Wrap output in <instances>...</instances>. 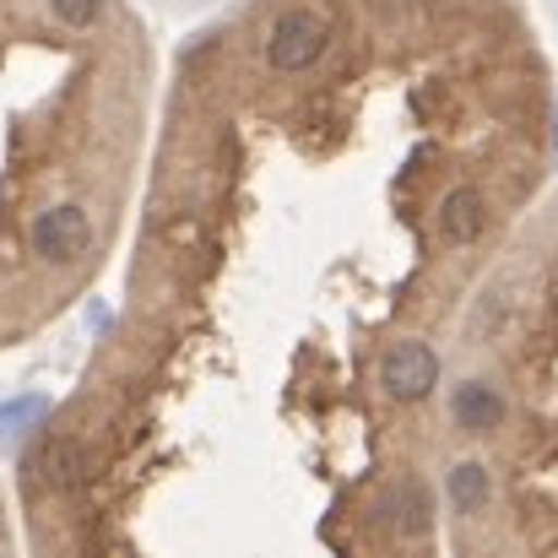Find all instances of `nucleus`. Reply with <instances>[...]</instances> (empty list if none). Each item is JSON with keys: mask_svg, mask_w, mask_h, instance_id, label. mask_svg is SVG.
Returning <instances> with one entry per match:
<instances>
[{"mask_svg": "<svg viewBox=\"0 0 558 558\" xmlns=\"http://www.w3.org/2000/svg\"><path fill=\"white\" fill-rule=\"evenodd\" d=\"M87 239H93V222H87L82 206H49V211H38L33 228H27L33 255L49 260V266H54V260H76V255L87 250Z\"/></svg>", "mask_w": 558, "mask_h": 558, "instance_id": "obj_2", "label": "nucleus"}, {"mask_svg": "<svg viewBox=\"0 0 558 558\" xmlns=\"http://www.w3.org/2000/svg\"><path fill=\"white\" fill-rule=\"evenodd\" d=\"M396 510H401V515H396L401 532H423V526H428V494H423V488H407V494L396 499Z\"/></svg>", "mask_w": 558, "mask_h": 558, "instance_id": "obj_9", "label": "nucleus"}, {"mask_svg": "<svg viewBox=\"0 0 558 558\" xmlns=\"http://www.w3.org/2000/svg\"><path fill=\"white\" fill-rule=\"evenodd\" d=\"M379 385H385L396 401H423V396L439 385L434 348H423V342H396V348L379 359Z\"/></svg>", "mask_w": 558, "mask_h": 558, "instance_id": "obj_3", "label": "nucleus"}, {"mask_svg": "<svg viewBox=\"0 0 558 558\" xmlns=\"http://www.w3.org/2000/svg\"><path fill=\"white\" fill-rule=\"evenodd\" d=\"M450 412H456V423H461L466 434H488V428L505 423V396H499L494 385H483V379H466V385H456Z\"/></svg>", "mask_w": 558, "mask_h": 558, "instance_id": "obj_6", "label": "nucleus"}, {"mask_svg": "<svg viewBox=\"0 0 558 558\" xmlns=\"http://www.w3.org/2000/svg\"><path fill=\"white\" fill-rule=\"evenodd\" d=\"M49 11H54L65 27H93L98 11H104V0H49Z\"/></svg>", "mask_w": 558, "mask_h": 558, "instance_id": "obj_10", "label": "nucleus"}, {"mask_svg": "<svg viewBox=\"0 0 558 558\" xmlns=\"http://www.w3.org/2000/svg\"><path fill=\"white\" fill-rule=\"evenodd\" d=\"M49 412H54V401H49V396H38V390L0 401V445H11V439H22V434L44 428V423H49Z\"/></svg>", "mask_w": 558, "mask_h": 558, "instance_id": "obj_7", "label": "nucleus"}, {"mask_svg": "<svg viewBox=\"0 0 558 558\" xmlns=\"http://www.w3.org/2000/svg\"><path fill=\"white\" fill-rule=\"evenodd\" d=\"M33 472L49 483V488H82L87 483V472H93V461H87V450L76 445V439H49L38 456H33Z\"/></svg>", "mask_w": 558, "mask_h": 558, "instance_id": "obj_4", "label": "nucleus"}, {"mask_svg": "<svg viewBox=\"0 0 558 558\" xmlns=\"http://www.w3.org/2000/svg\"><path fill=\"white\" fill-rule=\"evenodd\" d=\"M450 505H456L461 515H472L477 505H488V472H483L477 461H461V466L450 472Z\"/></svg>", "mask_w": 558, "mask_h": 558, "instance_id": "obj_8", "label": "nucleus"}, {"mask_svg": "<svg viewBox=\"0 0 558 558\" xmlns=\"http://www.w3.org/2000/svg\"><path fill=\"white\" fill-rule=\"evenodd\" d=\"M326 44H331V22L320 11H310V5L282 11L271 22V38H266V65L271 71H310L326 54Z\"/></svg>", "mask_w": 558, "mask_h": 558, "instance_id": "obj_1", "label": "nucleus"}, {"mask_svg": "<svg viewBox=\"0 0 558 558\" xmlns=\"http://www.w3.org/2000/svg\"><path fill=\"white\" fill-rule=\"evenodd\" d=\"M483 228H488V201H483V190H472V185L450 190L445 206H439V233H445L450 244H472Z\"/></svg>", "mask_w": 558, "mask_h": 558, "instance_id": "obj_5", "label": "nucleus"}]
</instances>
